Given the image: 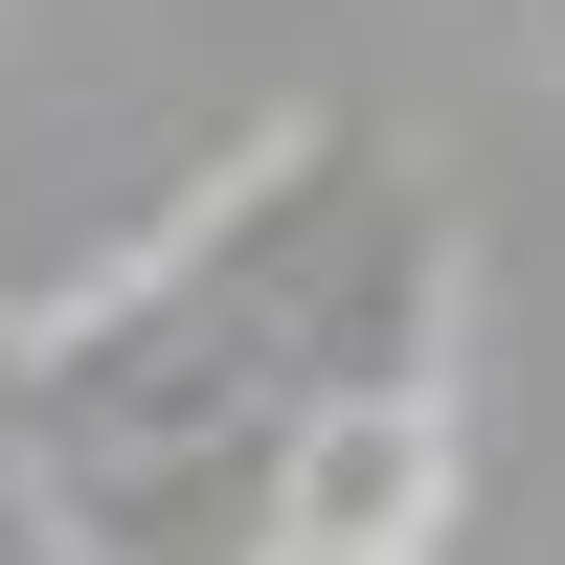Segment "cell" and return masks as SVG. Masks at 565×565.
Segmentation results:
<instances>
[{
	"mask_svg": "<svg viewBox=\"0 0 565 565\" xmlns=\"http://www.w3.org/2000/svg\"><path fill=\"white\" fill-rule=\"evenodd\" d=\"M452 521H476V385H340L271 452L249 565H452Z\"/></svg>",
	"mask_w": 565,
	"mask_h": 565,
	"instance_id": "6da1fadb",
	"label": "cell"
},
{
	"mask_svg": "<svg viewBox=\"0 0 565 565\" xmlns=\"http://www.w3.org/2000/svg\"><path fill=\"white\" fill-rule=\"evenodd\" d=\"M498 23H543V45H565V0H498Z\"/></svg>",
	"mask_w": 565,
	"mask_h": 565,
	"instance_id": "7a4b0ae2",
	"label": "cell"
}]
</instances>
